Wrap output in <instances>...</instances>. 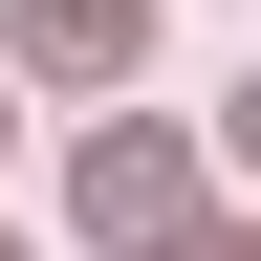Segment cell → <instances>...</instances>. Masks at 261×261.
<instances>
[{
    "mask_svg": "<svg viewBox=\"0 0 261 261\" xmlns=\"http://www.w3.org/2000/svg\"><path fill=\"white\" fill-rule=\"evenodd\" d=\"M152 261H261V240H196V218H174V240H152Z\"/></svg>",
    "mask_w": 261,
    "mask_h": 261,
    "instance_id": "3957f363",
    "label": "cell"
},
{
    "mask_svg": "<svg viewBox=\"0 0 261 261\" xmlns=\"http://www.w3.org/2000/svg\"><path fill=\"white\" fill-rule=\"evenodd\" d=\"M65 196H87V240H174V130H87V174H65Z\"/></svg>",
    "mask_w": 261,
    "mask_h": 261,
    "instance_id": "6da1fadb",
    "label": "cell"
},
{
    "mask_svg": "<svg viewBox=\"0 0 261 261\" xmlns=\"http://www.w3.org/2000/svg\"><path fill=\"white\" fill-rule=\"evenodd\" d=\"M240 174H261V87H240Z\"/></svg>",
    "mask_w": 261,
    "mask_h": 261,
    "instance_id": "277c9868",
    "label": "cell"
},
{
    "mask_svg": "<svg viewBox=\"0 0 261 261\" xmlns=\"http://www.w3.org/2000/svg\"><path fill=\"white\" fill-rule=\"evenodd\" d=\"M130 44H152V0H22V65L44 87H130Z\"/></svg>",
    "mask_w": 261,
    "mask_h": 261,
    "instance_id": "7a4b0ae2",
    "label": "cell"
}]
</instances>
